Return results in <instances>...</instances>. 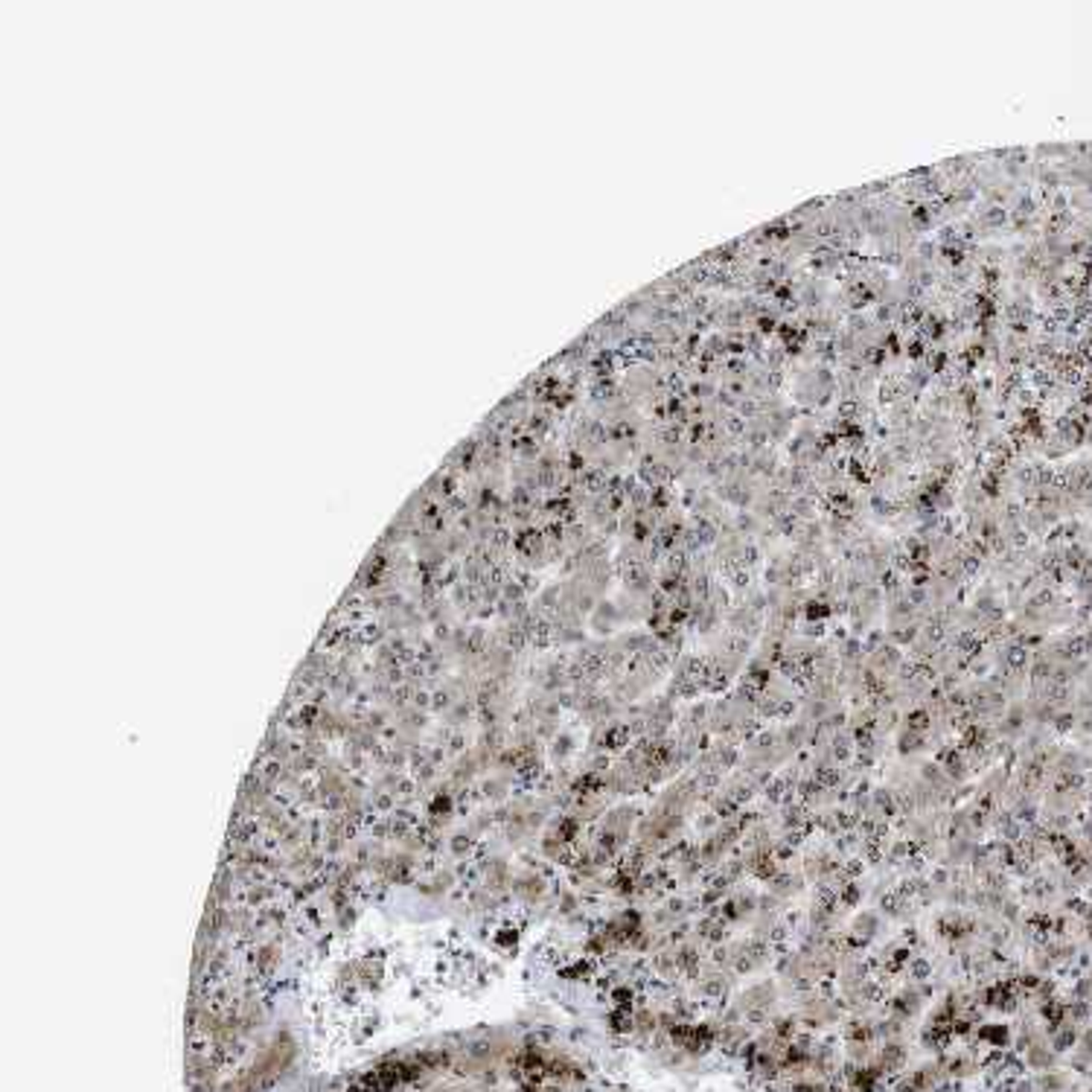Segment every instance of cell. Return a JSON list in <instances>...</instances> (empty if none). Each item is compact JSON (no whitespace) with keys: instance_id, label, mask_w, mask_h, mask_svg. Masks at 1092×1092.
<instances>
[{"instance_id":"1","label":"cell","mask_w":1092,"mask_h":1092,"mask_svg":"<svg viewBox=\"0 0 1092 1092\" xmlns=\"http://www.w3.org/2000/svg\"><path fill=\"white\" fill-rule=\"evenodd\" d=\"M976 1040L982 1046H987V1049L1002 1052L1011 1043V1031L1002 1023H982V1026H976Z\"/></svg>"}]
</instances>
